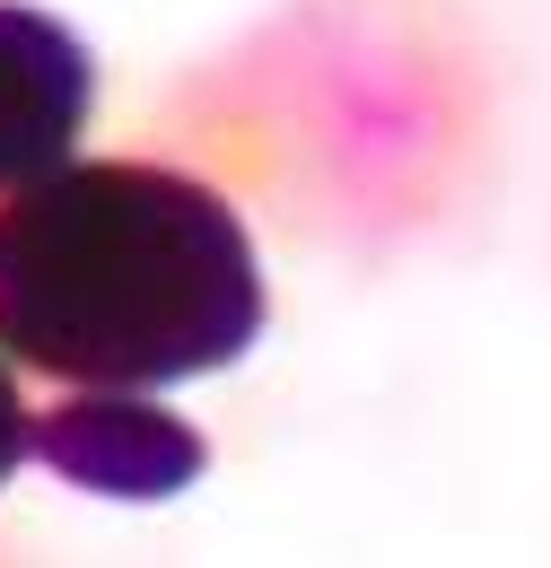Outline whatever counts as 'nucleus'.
<instances>
[{"label": "nucleus", "mask_w": 551, "mask_h": 568, "mask_svg": "<svg viewBox=\"0 0 551 568\" xmlns=\"http://www.w3.org/2000/svg\"><path fill=\"white\" fill-rule=\"evenodd\" d=\"M263 333L246 219L140 158L53 166L0 202V351L62 385L210 376Z\"/></svg>", "instance_id": "f257e3e1"}, {"label": "nucleus", "mask_w": 551, "mask_h": 568, "mask_svg": "<svg viewBox=\"0 0 551 568\" xmlns=\"http://www.w3.org/2000/svg\"><path fill=\"white\" fill-rule=\"evenodd\" d=\"M36 455L97 498H176L210 464L202 437L158 403H132V385H97V394L62 403L36 428Z\"/></svg>", "instance_id": "7ed1b4c3"}, {"label": "nucleus", "mask_w": 551, "mask_h": 568, "mask_svg": "<svg viewBox=\"0 0 551 568\" xmlns=\"http://www.w3.org/2000/svg\"><path fill=\"white\" fill-rule=\"evenodd\" d=\"M88 97H97L88 44L70 36L62 18L0 0V193L70 166Z\"/></svg>", "instance_id": "f03ea898"}, {"label": "nucleus", "mask_w": 551, "mask_h": 568, "mask_svg": "<svg viewBox=\"0 0 551 568\" xmlns=\"http://www.w3.org/2000/svg\"><path fill=\"white\" fill-rule=\"evenodd\" d=\"M36 446V428H27V403H18V376L0 367V481L18 473V455Z\"/></svg>", "instance_id": "20e7f679"}]
</instances>
